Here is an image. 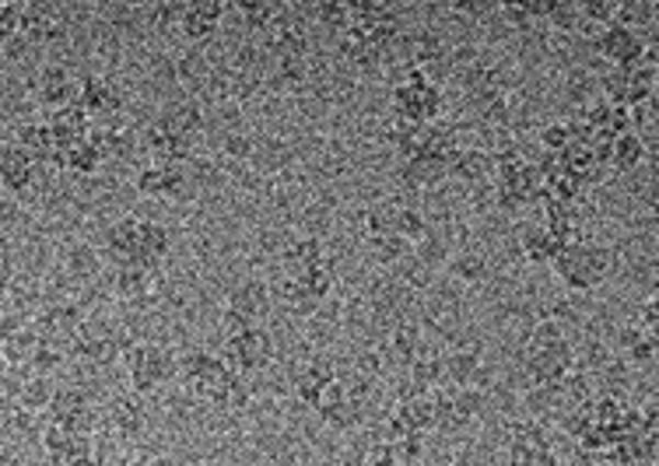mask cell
Instances as JSON below:
<instances>
[{"mask_svg":"<svg viewBox=\"0 0 659 466\" xmlns=\"http://www.w3.org/2000/svg\"><path fill=\"white\" fill-rule=\"evenodd\" d=\"M550 263H555V271L565 284H572V288H593L596 281H603L614 271V253L607 246L576 239V242H565Z\"/></svg>","mask_w":659,"mask_h":466,"instance_id":"obj_1","label":"cell"},{"mask_svg":"<svg viewBox=\"0 0 659 466\" xmlns=\"http://www.w3.org/2000/svg\"><path fill=\"white\" fill-rule=\"evenodd\" d=\"M180 375L201 400L228 407V393H231V383H236L239 372L228 368L221 357L207 354V351H190L180 357Z\"/></svg>","mask_w":659,"mask_h":466,"instance_id":"obj_2","label":"cell"},{"mask_svg":"<svg viewBox=\"0 0 659 466\" xmlns=\"http://www.w3.org/2000/svg\"><path fill=\"white\" fill-rule=\"evenodd\" d=\"M46 414L53 424L67 428L70 435H92L95 432V410L88 404L81 389H53V400L46 407Z\"/></svg>","mask_w":659,"mask_h":466,"instance_id":"obj_3","label":"cell"},{"mask_svg":"<svg viewBox=\"0 0 659 466\" xmlns=\"http://www.w3.org/2000/svg\"><path fill=\"white\" fill-rule=\"evenodd\" d=\"M523 362H526V375L533 379V386H550V383H561L565 375L572 372L576 351L568 340H561L555 348H526Z\"/></svg>","mask_w":659,"mask_h":466,"instance_id":"obj_4","label":"cell"},{"mask_svg":"<svg viewBox=\"0 0 659 466\" xmlns=\"http://www.w3.org/2000/svg\"><path fill=\"white\" fill-rule=\"evenodd\" d=\"M127 362H130V365H127L130 383H134L137 393L155 389L158 383L169 379V375L175 372L172 354H169L166 348H158V344H137V348L130 351Z\"/></svg>","mask_w":659,"mask_h":466,"instance_id":"obj_5","label":"cell"},{"mask_svg":"<svg viewBox=\"0 0 659 466\" xmlns=\"http://www.w3.org/2000/svg\"><path fill=\"white\" fill-rule=\"evenodd\" d=\"M596 49H600V57L611 60L614 67H635L646 53V39L635 29L611 22V25H603V32H596Z\"/></svg>","mask_w":659,"mask_h":466,"instance_id":"obj_6","label":"cell"},{"mask_svg":"<svg viewBox=\"0 0 659 466\" xmlns=\"http://www.w3.org/2000/svg\"><path fill=\"white\" fill-rule=\"evenodd\" d=\"M394 421L397 428H404V432L411 435H424L432 432V428H439V418H435V393H418L407 386V393H400L397 400V410H394Z\"/></svg>","mask_w":659,"mask_h":466,"instance_id":"obj_7","label":"cell"},{"mask_svg":"<svg viewBox=\"0 0 659 466\" xmlns=\"http://www.w3.org/2000/svg\"><path fill=\"white\" fill-rule=\"evenodd\" d=\"M70 354H78L92 365H110L120 354V340L99 322H78V330L70 333Z\"/></svg>","mask_w":659,"mask_h":466,"instance_id":"obj_8","label":"cell"},{"mask_svg":"<svg viewBox=\"0 0 659 466\" xmlns=\"http://www.w3.org/2000/svg\"><path fill=\"white\" fill-rule=\"evenodd\" d=\"M274 354V344H271V333L253 327L246 330L242 337L236 340H225V365L228 368H263L266 362H271Z\"/></svg>","mask_w":659,"mask_h":466,"instance_id":"obj_9","label":"cell"},{"mask_svg":"<svg viewBox=\"0 0 659 466\" xmlns=\"http://www.w3.org/2000/svg\"><path fill=\"white\" fill-rule=\"evenodd\" d=\"M35 179V158L22 145H0V183L22 193Z\"/></svg>","mask_w":659,"mask_h":466,"instance_id":"obj_10","label":"cell"},{"mask_svg":"<svg viewBox=\"0 0 659 466\" xmlns=\"http://www.w3.org/2000/svg\"><path fill=\"white\" fill-rule=\"evenodd\" d=\"M105 242H110V253L123 263H148L140 257V218L127 214V218H120L110 231H105Z\"/></svg>","mask_w":659,"mask_h":466,"instance_id":"obj_11","label":"cell"},{"mask_svg":"<svg viewBox=\"0 0 659 466\" xmlns=\"http://www.w3.org/2000/svg\"><path fill=\"white\" fill-rule=\"evenodd\" d=\"M75 92H78V84L70 81V75L64 67H43L39 70V81H35V95H39V102L43 105H53V110H60V105H67V102H75Z\"/></svg>","mask_w":659,"mask_h":466,"instance_id":"obj_12","label":"cell"},{"mask_svg":"<svg viewBox=\"0 0 659 466\" xmlns=\"http://www.w3.org/2000/svg\"><path fill=\"white\" fill-rule=\"evenodd\" d=\"M225 11L228 8L218 4V0H193V4H186V11L180 18V29L190 35V39H207V35L218 29Z\"/></svg>","mask_w":659,"mask_h":466,"instance_id":"obj_13","label":"cell"},{"mask_svg":"<svg viewBox=\"0 0 659 466\" xmlns=\"http://www.w3.org/2000/svg\"><path fill=\"white\" fill-rule=\"evenodd\" d=\"M75 102L81 105L88 116H99V113H113L120 105V95L105 78H84L78 84V92H75Z\"/></svg>","mask_w":659,"mask_h":466,"instance_id":"obj_14","label":"cell"},{"mask_svg":"<svg viewBox=\"0 0 659 466\" xmlns=\"http://www.w3.org/2000/svg\"><path fill=\"white\" fill-rule=\"evenodd\" d=\"M520 246H523V253H526V260H533V263H550L558 257V249L565 246L555 231H550L544 221H533V225H526L523 228V236H520Z\"/></svg>","mask_w":659,"mask_h":466,"instance_id":"obj_15","label":"cell"},{"mask_svg":"<svg viewBox=\"0 0 659 466\" xmlns=\"http://www.w3.org/2000/svg\"><path fill=\"white\" fill-rule=\"evenodd\" d=\"M158 120H162L172 134H180L186 140H193L204 130V113L197 102H169L166 110L158 113Z\"/></svg>","mask_w":659,"mask_h":466,"instance_id":"obj_16","label":"cell"},{"mask_svg":"<svg viewBox=\"0 0 659 466\" xmlns=\"http://www.w3.org/2000/svg\"><path fill=\"white\" fill-rule=\"evenodd\" d=\"M183 186V169L180 166H148V169H140V175H137V190L145 193V196H169V193H175Z\"/></svg>","mask_w":659,"mask_h":466,"instance_id":"obj_17","label":"cell"},{"mask_svg":"<svg viewBox=\"0 0 659 466\" xmlns=\"http://www.w3.org/2000/svg\"><path fill=\"white\" fill-rule=\"evenodd\" d=\"M445 175H450V169H445V161L439 155L418 151V155H411L404 161V179L411 186H435V183H442Z\"/></svg>","mask_w":659,"mask_h":466,"instance_id":"obj_18","label":"cell"},{"mask_svg":"<svg viewBox=\"0 0 659 466\" xmlns=\"http://www.w3.org/2000/svg\"><path fill=\"white\" fill-rule=\"evenodd\" d=\"M646 155H649L646 145H643V140H638L632 130H628V134H617V137L611 140V145H607V169L628 172V169H635Z\"/></svg>","mask_w":659,"mask_h":466,"instance_id":"obj_19","label":"cell"},{"mask_svg":"<svg viewBox=\"0 0 659 466\" xmlns=\"http://www.w3.org/2000/svg\"><path fill=\"white\" fill-rule=\"evenodd\" d=\"M228 309H231V312H239V316H246L249 322H253L260 312H266V288H263L260 281H242L239 288L231 292Z\"/></svg>","mask_w":659,"mask_h":466,"instance_id":"obj_20","label":"cell"},{"mask_svg":"<svg viewBox=\"0 0 659 466\" xmlns=\"http://www.w3.org/2000/svg\"><path fill=\"white\" fill-rule=\"evenodd\" d=\"M450 172H459L463 179H470V183H480V179H488L495 172V158L485 148H459Z\"/></svg>","mask_w":659,"mask_h":466,"instance_id":"obj_21","label":"cell"},{"mask_svg":"<svg viewBox=\"0 0 659 466\" xmlns=\"http://www.w3.org/2000/svg\"><path fill=\"white\" fill-rule=\"evenodd\" d=\"M400 201H383L376 207H368L365 214V236L368 239H379V236H397V221H400Z\"/></svg>","mask_w":659,"mask_h":466,"instance_id":"obj_22","label":"cell"},{"mask_svg":"<svg viewBox=\"0 0 659 466\" xmlns=\"http://www.w3.org/2000/svg\"><path fill=\"white\" fill-rule=\"evenodd\" d=\"M442 375L450 379L456 389L470 386L477 375H480V362L474 351H453L450 357H442Z\"/></svg>","mask_w":659,"mask_h":466,"instance_id":"obj_23","label":"cell"},{"mask_svg":"<svg viewBox=\"0 0 659 466\" xmlns=\"http://www.w3.org/2000/svg\"><path fill=\"white\" fill-rule=\"evenodd\" d=\"M14 400L22 404V410H29V414H35V410H46L49 400H53V383L46 379V375H32L29 383H22L14 389Z\"/></svg>","mask_w":659,"mask_h":466,"instance_id":"obj_24","label":"cell"},{"mask_svg":"<svg viewBox=\"0 0 659 466\" xmlns=\"http://www.w3.org/2000/svg\"><path fill=\"white\" fill-rule=\"evenodd\" d=\"M284 263L292 266V274H302V271H309V266H316V263H323V242L319 239H298V242H292L288 246V253H284Z\"/></svg>","mask_w":659,"mask_h":466,"instance_id":"obj_25","label":"cell"},{"mask_svg":"<svg viewBox=\"0 0 659 466\" xmlns=\"http://www.w3.org/2000/svg\"><path fill=\"white\" fill-rule=\"evenodd\" d=\"M330 379H337L333 368H330V362H309V368L295 379V389H298V397H302V400L313 404V400H316V393L323 389Z\"/></svg>","mask_w":659,"mask_h":466,"instance_id":"obj_26","label":"cell"},{"mask_svg":"<svg viewBox=\"0 0 659 466\" xmlns=\"http://www.w3.org/2000/svg\"><path fill=\"white\" fill-rule=\"evenodd\" d=\"M151 266L155 263H123L120 266V295L140 298L151 288Z\"/></svg>","mask_w":659,"mask_h":466,"instance_id":"obj_27","label":"cell"},{"mask_svg":"<svg viewBox=\"0 0 659 466\" xmlns=\"http://www.w3.org/2000/svg\"><path fill=\"white\" fill-rule=\"evenodd\" d=\"M169 249V228L162 221H140V257L148 263H158Z\"/></svg>","mask_w":659,"mask_h":466,"instance_id":"obj_28","label":"cell"},{"mask_svg":"<svg viewBox=\"0 0 659 466\" xmlns=\"http://www.w3.org/2000/svg\"><path fill=\"white\" fill-rule=\"evenodd\" d=\"M140 421H145V414H140V407H137V400H113V407H110V424H113V432H120V435H134L137 428H140Z\"/></svg>","mask_w":659,"mask_h":466,"instance_id":"obj_29","label":"cell"},{"mask_svg":"<svg viewBox=\"0 0 659 466\" xmlns=\"http://www.w3.org/2000/svg\"><path fill=\"white\" fill-rule=\"evenodd\" d=\"M295 277L302 281V288H306L316 302L327 298L330 288H333V266H330V260L316 263V266H309V271H302V274H295Z\"/></svg>","mask_w":659,"mask_h":466,"instance_id":"obj_30","label":"cell"},{"mask_svg":"<svg viewBox=\"0 0 659 466\" xmlns=\"http://www.w3.org/2000/svg\"><path fill=\"white\" fill-rule=\"evenodd\" d=\"M99 161H102V155H99V148L88 137L75 140V145L64 151V166L67 169H78V172H92Z\"/></svg>","mask_w":659,"mask_h":466,"instance_id":"obj_31","label":"cell"},{"mask_svg":"<svg viewBox=\"0 0 659 466\" xmlns=\"http://www.w3.org/2000/svg\"><path fill=\"white\" fill-rule=\"evenodd\" d=\"M614 18H617V25H625V29L649 25L656 18V8L649 0H628V4H614Z\"/></svg>","mask_w":659,"mask_h":466,"instance_id":"obj_32","label":"cell"},{"mask_svg":"<svg viewBox=\"0 0 659 466\" xmlns=\"http://www.w3.org/2000/svg\"><path fill=\"white\" fill-rule=\"evenodd\" d=\"M236 11H239L253 29H266V25L277 22V18L284 14V8H277V4H263V0H246V4H236Z\"/></svg>","mask_w":659,"mask_h":466,"instance_id":"obj_33","label":"cell"},{"mask_svg":"<svg viewBox=\"0 0 659 466\" xmlns=\"http://www.w3.org/2000/svg\"><path fill=\"white\" fill-rule=\"evenodd\" d=\"M397 236L404 242H421L429 236V221H424V214L418 207H404L400 211V221H397Z\"/></svg>","mask_w":659,"mask_h":466,"instance_id":"obj_34","label":"cell"},{"mask_svg":"<svg viewBox=\"0 0 659 466\" xmlns=\"http://www.w3.org/2000/svg\"><path fill=\"white\" fill-rule=\"evenodd\" d=\"M394 351L404 357V362H411V357L421 351V337H418L414 322H400V327L394 330Z\"/></svg>","mask_w":659,"mask_h":466,"instance_id":"obj_35","label":"cell"},{"mask_svg":"<svg viewBox=\"0 0 659 466\" xmlns=\"http://www.w3.org/2000/svg\"><path fill=\"white\" fill-rule=\"evenodd\" d=\"M561 340H568L565 330H561V322L544 319L541 327H533V333H530V340H526V348H555V344H561Z\"/></svg>","mask_w":659,"mask_h":466,"instance_id":"obj_36","label":"cell"},{"mask_svg":"<svg viewBox=\"0 0 659 466\" xmlns=\"http://www.w3.org/2000/svg\"><path fill=\"white\" fill-rule=\"evenodd\" d=\"M541 145L547 155H561L568 145H572V134H568L565 123H547V127L541 130Z\"/></svg>","mask_w":659,"mask_h":466,"instance_id":"obj_37","label":"cell"},{"mask_svg":"<svg viewBox=\"0 0 659 466\" xmlns=\"http://www.w3.org/2000/svg\"><path fill=\"white\" fill-rule=\"evenodd\" d=\"M368 242H372V249H376V260H383V263H394L404 253L400 236H379V239H368Z\"/></svg>","mask_w":659,"mask_h":466,"instance_id":"obj_38","label":"cell"},{"mask_svg":"<svg viewBox=\"0 0 659 466\" xmlns=\"http://www.w3.org/2000/svg\"><path fill=\"white\" fill-rule=\"evenodd\" d=\"M246 330H253V322H249L246 316H239V312L225 309V316H221V340H236Z\"/></svg>","mask_w":659,"mask_h":466,"instance_id":"obj_39","label":"cell"},{"mask_svg":"<svg viewBox=\"0 0 659 466\" xmlns=\"http://www.w3.org/2000/svg\"><path fill=\"white\" fill-rule=\"evenodd\" d=\"M550 22H555L558 29H572L576 22H582V18H579V8L576 4H565V0H561V4H555V8H550Z\"/></svg>","mask_w":659,"mask_h":466,"instance_id":"obj_40","label":"cell"},{"mask_svg":"<svg viewBox=\"0 0 659 466\" xmlns=\"http://www.w3.org/2000/svg\"><path fill=\"white\" fill-rule=\"evenodd\" d=\"M485 260H480L477 253H463L459 257V263H456V271H459V277H467V281H477L480 274H485Z\"/></svg>","mask_w":659,"mask_h":466,"instance_id":"obj_41","label":"cell"},{"mask_svg":"<svg viewBox=\"0 0 659 466\" xmlns=\"http://www.w3.org/2000/svg\"><path fill=\"white\" fill-rule=\"evenodd\" d=\"M225 151H228L231 158H246L249 151H253V140H249L246 134H228V137H225Z\"/></svg>","mask_w":659,"mask_h":466,"instance_id":"obj_42","label":"cell"},{"mask_svg":"<svg viewBox=\"0 0 659 466\" xmlns=\"http://www.w3.org/2000/svg\"><path fill=\"white\" fill-rule=\"evenodd\" d=\"M183 11H186V4H162V8L155 11V18H158V22H162V25H169V22L180 25Z\"/></svg>","mask_w":659,"mask_h":466,"instance_id":"obj_43","label":"cell"},{"mask_svg":"<svg viewBox=\"0 0 659 466\" xmlns=\"http://www.w3.org/2000/svg\"><path fill=\"white\" fill-rule=\"evenodd\" d=\"M64 466H99V463L92 456H78V459H67Z\"/></svg>","mask_w":659,"mask_h":466,"instance_id":"obj_44","label":"cell"},{"mask_svg":"<svg viewBox=\"0 0 659 466\" xmlns=\"http://www.w3.org/2000/svg\"><path fill=\"white\" fill-rule=\"evenodd\" d=\"M505 466H509V463H505Z\"/></svg>","mask_w":659,"mask_h":466,"instance_id":"obj_45","label":"cell"}]
</instances>
